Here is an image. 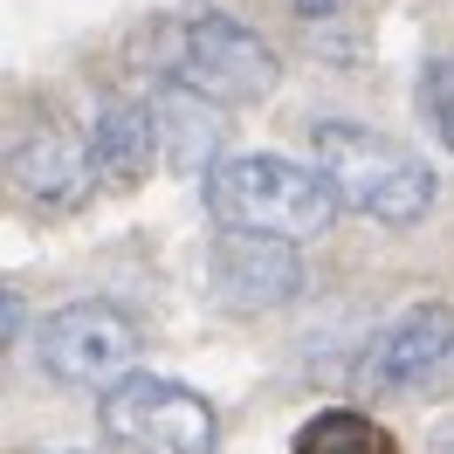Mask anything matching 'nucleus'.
I'll return each mask as SVG.
<instances>
[{
	"label": "nucleus",
	"instance_id": "nucleus-11",
	"mask_svg": "<svg viewBox=\"0 0 454 454\" xmlns=\"http://www.w3.org/2000/svg\"><path fill=\"white\" fill-rule=\"evenodd\" d=\"M289 454H399V441L358 406H324V413H310L296 427Z\"/></svg>",
	"mask_w": 454,
	"mask_h": 454
},
{
	"label": "nucleus",
	"instance_id": "nucleus-6",
	"mask_svg": "<svg viewBox=\"0 0 454 454\" xmlns=\"http://www.w3.org/2000/svg\"><path fill=\"white\" fill-rule=\"evenodd\" d=\"M441 379H454V303H413L365 351V386L372 393H427Z\"/></svg>",
	"mask_w": 454,
	"mask_h": 454
},
{
	"label": "nucleus",
	"instance_id": "nucleus-2",
	"mask_svg": "<svg viewBox=\"0 0 454 454\" xmlns=\"http://www.w3.org/2000/svg\"><path fill=\"white\" fill-rule=\"evenodd\" d=\"M207 207L221 227L241 234H283V241H317L338 221V186L324 179V166L303 159H276V152H227L207 172Z\"/></svg>",
	"mask_w": 454,
	"mask_h": 454
},
{
	"label": "nucleus",
	"instance_id": "nucleus-8",
	"mask_svg": "<svg viewBox=\"0 0 454 454\" xmlns=\"http://www.w3.org/2000/svg\"><path fill=\"white\" fill-rule=\"evenodd\" d=\"M7 179L21 186L42 207H76V200L97 186V159H90V138H69V131H28L7 159Z\"/></svg>",
	"mask_w": 454,
	"mask_h": 454
},
{
	"label": "nucleus",
	"instance_id": "nucleus-9",
	"mask_svg": "<svg viewBox=\"0 0 454 454\" xmlns=\"http://www.w3.org/2000/svg\"><path fill=\"white\" fill-rule=\"evenodd\" d=\"M90 159H97V179H104V186H138L145 172L166 159L159 111H145V104H131V97L104 104L97 124H90Z\"/></svg>",
	"mask_w": 454,
	"mask_h": 454
},
{
	"label": "nucleus",
	"instance_id": "nucleus-10",
	"mask_svg": "<svg viewBox=\"0 0 454 454\" xmlns=\"http://www.w3.org/2000/svg\"><path fill=\"white\" fill-rule=\"evenodd\" d=\"M159 138H166L172 172H214L227 159V152H221V138H227L221 104H214V97H200V90H186V83L159 104Z\"/></svg>",
	"mask_w": 454,
	"mask_h": 454
},
{
	"label": "nucleus",
	"instance_id": "nucleus-3",
	"mask_svg": "<svg viewBox=\"0 0 454 454\" xmlns=\"http://www.w3.org/2000/svg\"><path fill=\"white\" fill-rule=\"evenodd\" d=\"M145 358V331L117 303H62L35 324V365L69 393H111Z\"/></svg>",
	"mask_w": 454,
	"mask_h": 454
},
{
	"label": "nucleus",
	"instance_id": "nucleus-5",
	"mask_svg": "<svg viewBox=\"0 0 454 454\" xmlns=\"http://www.w3.org/2000/svg\"><path fill=\"white\" fill-rule=\"evenodd\" d=\"M172 83L200 90L214 104H262L276 90V49L234 14H193L172 42Z\"/></svg>",
	"mask_w": 454,
	"mask_h": 454
},
{
	"label": "nucleus",
	"instance_id": "nucleus-14",
	"mask_svg": "<svg viewBox=\"0 0 454 454\" xmlns=\"http://www.w3.org/2000/svg\"><path fill=\"white\" fill-rule=\"evenodd\" d=\"M344 0H296V14H303V21H324V14H338Z\"/></svg>",
	"mask_w": 454,
	"mask_h": 454
},
{
	"label": "nucleus",
	"instance_id": "nucleus-7",
	"mask_svg": "<svg viewBox=\"0 0 454 454\" xmlns=\"http://www.w3.org/2000/svg\"><path fill=\"white\" fill-rule=\"evenodd\" d=\"M303 289V255L283 234H241L221 227V248H214V296L241 317L283 310L289 296Z\"/></svg>",
	"mask_w": 454,
	"mask_h": 454
},
{
	"label": "nucleus",
	"instance_id": "nucleus-12",
	"mask_svg": "<svg viewBox=\"0 0 454 454\" xmlns=\"http://www.w3.org/2000/svg\"><path fill=\"white\" fill-rule=\"evenodd\" d=\"M427 111H434V131L454 145V69H434V76H427Z\"/></svg>",
	"mask_w": 454,
	"mask_h": 454
},
{
	"label": "nucleus",
	"instance_id": "nucleus-4",
	"mask_svg": "<svg viewBox=\"0 0 454 454\" xmlns=\"http://www.w3.org/2000/svg\"><path fill=\"white\" fill-rule=\"evenodd\" d=\"M104 434L124 454H214L221 448V413L193 386L138 365L124 386L104 393Z\"/></svg>",
	"mask_w": 454,
	"mask_h": 454
},
{
	"label": "nucleus",
	"instance_id": "nucleus-1",
	"mask_svg": "<svg viewBox=\"0 0 454 454\" xmlns=\"http://www.w3.org/2000/svg\"><path fill=\"white\" fill-rule=\"evenodd\" d=\"M310 152L324 179L338 186V200L351 214H365L379 227H413L434 214V200H441V179L427 166L413 145L386 138V131H372V124H344V117H324L310 131Z\"/></svg>",
	"mask_w": 454,
	"mask_h": 454
},
{
	"label": "nucleus",
	"instance_id": "nucleus-13",
	"mask_svg": "<svg viewBox=\"0 0 454 454\" xmlns=\"http://www.w3.org/2000/svg\"><path fill=\"white\" fill-rule=\"evenodd\" d=\"M21 310H28V303H21L14 289H7V296H0V344H14V338H21Z\"/></svg>",
	"mask_w": 454,
	"mask_h": 454
}]
</instances>
